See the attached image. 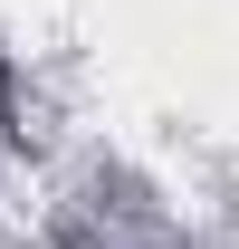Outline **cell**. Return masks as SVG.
Masks as SVG:
<instances>
[{
  "label": "cell",
  "mask_w": 239,
  "mask_h": 249,
  "mask_svg": "<svg viewBox=\"0 0 239 249\" xmlns=\"http://www.w3.org/2000/svg\"><path fill=\"white\" fill-rule=\"evenodd\" d=\"M10 106H19V87H10V58H0V134H10Z\"/></svg>",
  "instance_id": "1"
}]
</instances>
